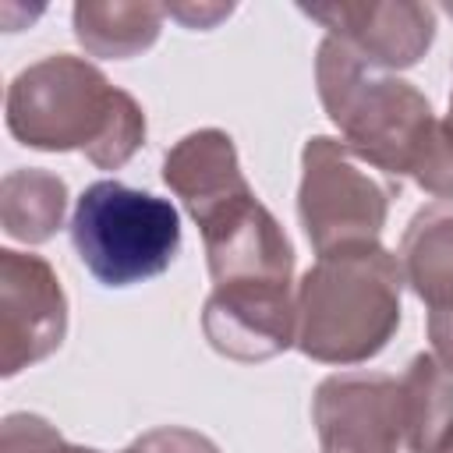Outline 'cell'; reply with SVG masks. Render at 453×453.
<instances>
[{
	"mask_svg": "<svg viewBox=\"0 0 453 453\" xmlns=\"http://www.w3.org/2000/svg\"><path fill=\"white\" fill-rule=\"evenodd\" d=\"M311 421L322 453H400V382L382 372L326 375L311 396Z\"/></svg>",
	"mask_w": 453,
	"mask_h": 453,
	"instance_id": "obj_7",
	"label": "cell"
},
{
	"mask_svg": "<svg viewBox=\"0 0 453 453\" xmlns=\"http://www.w3.org/2000/svg\"><path fill=\"white\" fill-rule=\"evenodd\" d=\"M209 347L230 361H269L294 347L297 290L294 287H212L202 304Z\"/></svg>",
	"mask_w": 453,
	"mask_h": 453,
	"instance_id": "obj_10",
	"label": "cell"
},
{
	"mask_svg": "<svg viewBox=\"0 0 453 453\" xmlns=\"http://www.w3.org/2000/svg\"><path fill=\"white\" fill-rule=\"evenodd\" d=\"M120 453H219V446L195 432V428H180V425H163V428H152L145 435H138L127 449Z\"/></svg>",
	"mask_w": 453,
	"mask_h": 453,
	"instance_id": "obj_18",
	"label": "cell"
},
{
	"mask_svg": "<svg viewBox=\"0 0 453 453\" xmlns=\"http://www.w3.org/2000/svg\"><path fill=\"white\" fill-rule=\"evenodd\" d=\"M71 244L103 287H134L177 258L180 216L170 198L120 180H96L74 202Z\"/></svg>",
	"mask_w": 453,
	"mask_h": 453,
	"instance_id": "obj_4",
	"label": "cell"
},
{
	"mask_svg": "<svg viewBox=\"0 0 453 453\" xmlns=\"http://www.w3.org/2000/svg\"><path fill=\"white\" fill-rule=\"evenodd\" d=\"M297 11L319 21L329 39L343 42L382 71L414 67L435 42V11L418 0H329L301 4Z\"/></svg>",
	"mask_w": 453,
	"mask_h": 453,
	"instance_id": "obj_8",
	"label": "cell"
},
{
	"mask_svg": "<svg viewBox=\"0 0 453 453\" xmlns=\"http://www.w3.org/2000/svg\"><path fill=\"white\" fill-rule=\"evenodd\" d=\"M411 180L435 198H453V124L449 120H439L428 142L421 145L411 166Z\"/></svg>",
	"mask_w": 453,
	"mask_h": 453,
	"instance_id": "obj_17",
	"label": "cell"
},
{
	"mask_svg": "<svg viewBox=\"0 0 453 453\" xmlns=\"http://www.w3.org/2000/svg\"><path fill=\"white\" fill-rule=\"evenodd\" d=\"M67 336V294L42 255L0 248V372L18 375Z\"/></svg>",
	"mask_w": 453,
	"mask_h": 453,
	"instance_id": "obj_6",
	"label": "cell"
},
{
	"mask_svg": "<svg viewBox=\"0 0 453 453\" xmlns=\"http://www.w3.org/2000/svg\"><path fill=\"white\" fill-rule=\"evenodd\" d=\"M446 11H449V14H453V4H446Z\"/></svg>",
	"mask_w": 453,
	"mask_h": 453,
	"instance_id": "obj_23",
	"label": "cell"
},
{
	"mask_svg": "<svg viewBox=\"0 0 453 453\" xmlns=\"http://www.w3.org/2000/svg\"><path fill=\"white\" fill-rule=\"evenodd\" d=\"M7 131L39 152H85L99 170H120L145 145V110L85 57L53 53L14 74L4 99Z\"/></svg>",
	"mask_w": 453,
	"mask_h": 453,
	"instance_id": "obj_1",
	"label": "cell"
},
{
	"mask_svg": "<svg viewBox=\"0 0 453 453\" xmlns=\"http://www.w3.org/2000/svg\"><path fill=\"white\" fill-rule=\"evenodd\" d=\"M403 446L411 453H439L453 432V375L432 357L414 354L403 379Z\"/></svg>",
	"mask_w": 453,
	"mask_h": 453,
	"instance_id": "obj_15",
	"label": "cell"
},
{
	"mask_svg": "<svg viewBox=\"0 0 453 453\" xmlns=\"http://www.w3.org/2000/svg\"><path fill=\"white\" fill-rule=\"evenodd\" d=\"M393 184H386L340 138L315 134L301 149L297 219L315 255L379 244L389 216Z\"/></svg>",
	"mask_w": 453,
	"mask_h": 453,
	"instance_id": "obj_5",
	"label": "cell"
},
{
	"mask_svg": "<svg viewBox=\"0 0 453 453\" xmlns=\"http://www.w3.org/2000/svg\"><path fill=\"white\" fill-rule=\"evenodd\" d=\"M425 329H428L432 357L453 375V304H446V308H428Z\"/></svg>",
	"mask_w": 453,
	"mask_h": 453,
	"instance_id": "obj_19",
	"label": "cell"
},
{
	"mask_svg": "<svg viewBox=\"0 0 453 453\" xmlns=\"http://www.w3.org/2000/svg\"><path fill=\"white\" fill-rule=\"evenodd\" d=\"M166 11L142 0H78L71 11L74 39L85 53L103 60H127L145 53L163 32Z\"/></svg>",
	"mask_w": 453,
	"mask_h": 453,
	"instance_id": "obj_13",
	"label": "cell"
},
{
	"mask_svg": "<svg viewBox=\"0 0 453 453\" xmlns=\"http://www.w3.org/2000/svg\"><path fill=\"white\" fill-rule=\"evenodd\" d=\"M446 120L453 124V92H449V113H446Z\"/></svg>",
	"mask_w": 453,
	"mask_h": 453,
	"instance_id": "obj_22",
	"label": "cell"
},
{
	"mask_svg": "<svg viewBox=\"0 0 453 453\" xmlns=\"http://www.w3.org/2000/svg\"><path fill=\"white\" fill-rule=\"evenodd\" d=\"M403 283L428 304H453V198L421 205L400 237Z\"/></svg>",
	"mask_w": 453,
	"mask_h": 453,
	"instance_id": "obj_12",
	"label": "cell"
},
{
	"mask_svg": "<svg viewBox=\"0 0 453 453\" xmlns=\"http://www.w3.org/2000/svg\"><path fill=\"white\" fill-rule=\"evenodd\" d=\"M198 230L212 287H294V244L255 195Z\"/></svg>",
	"mask_w": 453,
	"mask_h": 453,
	"instance_id": "obj_9",
	"label": "cell"
},
{
	"mask_svg": "<svg viewBox=\"0 0 453 453\" xmlns=\"http://www.w3.org/2000/svg\"><path fill=\"white\" fill-rule=\"evenodd\" d=\"M403 269L382 244L319 255L297 283L294 347L319 365H365L400 329Z\"/></svg>",
	"mask_w": 453,
	"mask_h": 453,
	"instance_id": "obj_2",
	"label": "cell"
},
{
	"mask_svg": "<svg viewBox=\"0 0 453 453\" xmlns=\"http://www.w3.org/2000/svg\"><path fill=\"white\" fill-rule=\"evenodd\" d=\"M163 11H166L170 18H177L184 28H202V32H209V28H216L223 18L234 14V4H166Z\"/></svg>",
	"mask_w": 453,
	"mask_h": 453,
	"instance_id": "obj_20",
	"label": "cell"
},
{
	"mask_svg": "<svg viewBox=\"0 0 453 453\" xmlns=\"http://www.w3.org/2000/svg\"><path fill=\"white\" fill-rule=\"evenodd\" d=\"M163 184L184 202L188 216L198 226H205L241 198L255 195L241 170L234 138L219 127L184 134L163 156Z\"/></svg>",
	"mask_w": 453,
	"mask_h": 453,
	"instance_id": "obj_11",
	"label": "cell"
},
{
	"mask_svg": "<svg viewBox=\"0 0 453 453\" xmlns=\"http://www.w3.org/2000/svg\"><path fill=\"white\" fill-rule=\"evenodd\" d=\"M0 453H99V449L74 446L46 418L18 411L7 414L0 425Z\"/></svg>",
	"mask_w": 453,
	"mask_h": 453,
	"instance_id": "obj_16",
	"label": "cell"
},
{
	"mask_svg": "<svg viewBox=\"0 0 453 453\" xmlns=\"http://www.w3.org/2000/svg\"><path fill=\"white\" fill-rule=\"evenodd\" d=\"M67 212V184L64 177L39 170V166H18L7 170L0 180V226L11 241L21 244H42L64 226Z\"/></svg>",
	"mask_w": 453,
	"mask_h": 453,
	"instance_id": "obj_14",
	"label": "cell"
},
{
	"mask_svg": "<svg viewBox=\"0 0 453 453\" xmlns=\"http://www.w3.org/2000/svg\"><path fill=\"white\" fill-rule=\"evenodd\" d=\"M439 453H453V432L446 435V442H442V449H439Z\"/></svg>",
	"mask_w": 453,
	"mask_h": 453,
	"instance_id": "obj_21",
	"label": "cell"
},
{
	"mask_svg": "<svg viewBox=\"0 0 453 453\" xmlns=\"http://www.w3.org/2000/svg\"><path fill=\"white\" fill-rule=\"evenodd\" d=\"M315 85L326 117L354 156L386 177H411L421 145L439 124L425 92L329 35L315 50Z\"/></svg>",
	"mask_w": 453,
	"mask_h": 453,
	"instance_id": "obj_3",
	"label": "cell"
}]
</instances>
